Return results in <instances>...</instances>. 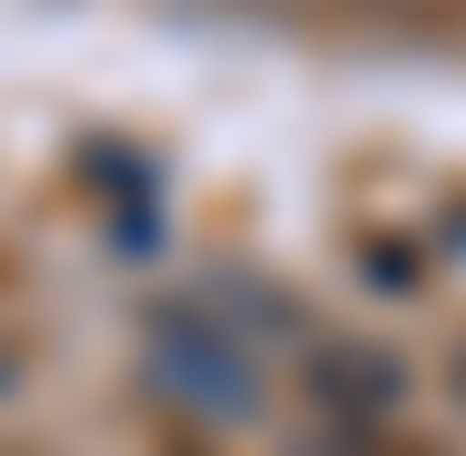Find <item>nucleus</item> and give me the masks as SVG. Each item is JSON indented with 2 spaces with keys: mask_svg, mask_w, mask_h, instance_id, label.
Listing matches in <instances>:
<instances>
[{
  "mask_svg": "<svg viewBox=\"0 0 466 456\" xmlns=\"http://www.w3.org/2000/svg\"><path fill=\"white\" fill-rule=\"evenodd\" d=\"M163 386H173V396H193L203 416H233V406H254V365L233 355L223 335H203V325H193V335H163Z\"/></svg>",
  "mask_w": 466,
  "mask_h": 456,
  "instance_id": "1",
  "label": "nucleus"
}]
</instances>
